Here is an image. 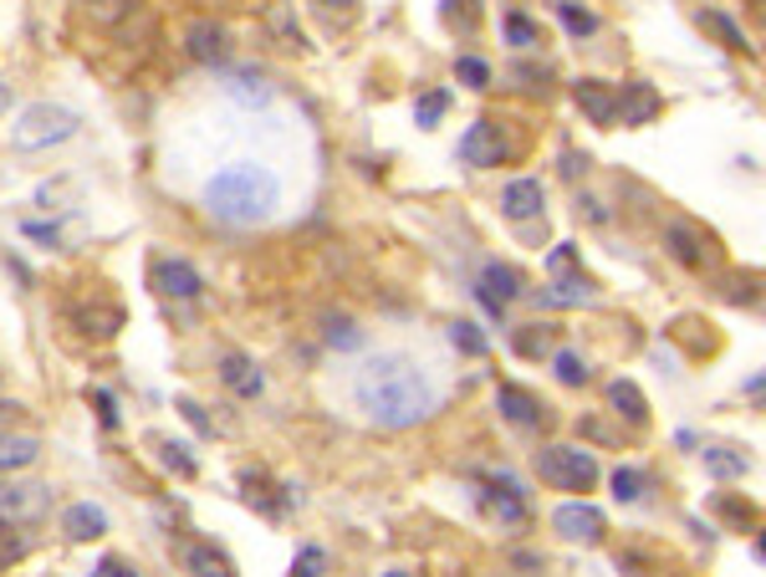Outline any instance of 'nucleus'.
<instances>
[{
    "label": "nucleus",
    "mask_w": 766,
    "mask_h": 577,
    "mask_svg": "<svg viewBox=\"0 0 766 577\" xmlns=\"http://www.w3.org/2000/svg\"><path fill=\"white\" fill-rule=\"evenodd\" d=\"M358 409L383 430H414L419 419L435 415V388L404 353H379L353 373Z\"/></svg>",
    "instance_id": "f257e3e1"
},
{
    "label": "nucleus",
    "mask_w": 766,
    "mask_h": 577,
    "mask_svg": "<svg viewBox=\"0 0 766 577\" xmlns=\"http://www.w3.org/2000/svg\"><path fill=\"white\" fill-rule=\"evenodd\" d=\"M281 200V184L261 163H230L205 184V205L225 225H261Z\"/></svg>",
    "instance_id": "f03ea898"
},
{
    "label": "nucleus",
    "mask_w": 766,
    "mask_h": 577,
    "mask_svg": "<svg viewBox=\"0 0 766 577\" xmlns=\"http://www.w3.org/2000/svg\"><path fill=\"white\" fill-rule=\"evenodd\" d=\"M82 128L72 108H57V103H31L21 108V118L11 123V144L21 154H36V148H52V144H67V138Z\"/></svg>",
    "instance_id": "7ed1b4c3"
},
{
    "label": "nucleus",
    "mask_w": 766,
    "mask_h": 577,
    "mask_svg": "<svg viewBox=\"0 0 766 577\" xmlns=\"http://www.w3.org/2000/svg\"><path fill=\"white\" fill-rule=\"evenodd\" d=\"M537 475L557 490H593L598 486V460L583 444H547V450H537Z\"/></svg>",
    "instance_id": "20e7f679"
},
{
    "label": "nucleus",
    "mask_w": 766,
    "mask_h": 577,
    "mask_svg": "<svg viewBox=\"0 0 766 577\" xmlns=\"http://www.w3.org/2000/svg\"><path fill=\"white\" fill-rule=\"evenodd\" d=\"M516 154H521V144L506 138V128L496 118H475L465 128V138H460V159L475 163V169H496V163L516 159Z\"/></svg>",
    "instance_id": "39448f33"
},
{
    "label": "nucleus",
    "mask_w": 766,
    "mask_h": 577,
    "mask_svg": "<svg viewBox=\"0 0 766 577\" xmlns=\"http://www.w3.org/2000/svg\"><path fill=\"white\" fill-rule=\"evenodd\" d=\"M184 52H190L200 67H225V61H230V31H225L221 21L200 15V21L184 26Z\"/></svg>",
    "instance_id": "423d86ee"
},
{
    "label": "nucleus",
    "mask_w": 766,
    "mask_h": 577,
    "mask_svg": "<svg viewBox=\"0 0 766 577\" xmlns=\"http://www.w3.org/2000/svg\"><path fill=\"white\" fill-rule=\"evenodd\" d=\"M664 98L654 92V82H644V77H634V82H623L619 92H613V118L629 123V128H644V123L660 118Z\"/></svg>",
    "instance_id": "0eeeda50"
},
{
    "label": "nucleus",
    "mask_w": 766,
    "mask_h": 577,
    "mask_svg": "<svg viewBox=\"0 0 766 577\" xmlns=\"http://www.w3.org/2000/svg\"><path fill=\"white\" fill-rule=\"evenodd\" d=\"M552 527H557L567 542H604V532H608V521H604V511L593 501H562L557 511H552Z\"/></svg>",
    "instance_id": "6e6552de"
},
{
    "label": "nucleus",
    "mask_w": 766,
    "mask_h": 577,
    "mask_svg": "<svg viewBox=\"0 0 766 577\" xmlns=\"http://www.w3.org/2000/svg\"><path fill=\"white\" fill-rule=\"evenodd\" d=\"M527 496H531V490L521 486L511 471L486 475V506H491V517H502V521H511V527H521V521H527Z\"/></svg>",
    "instance_id": "1a4fd4ad"
},
{
    "label": "nucleus",
    "mask_w": 766,
    "mask_h": 577,
    "mask_svg": "<svg viewBox=\"0 0 766 577\" xmlns=\"http://www.w3.org/2000/svg\"><path fill=\"white\" fill-rule=\"evenodd\" d=\"M46 506H52V490L46 486H31V480H21V486H0V521H36L46 517Z\"/></svg>",
    "instance_id": "9d476101"
},
{
    "label": "nucleus",
    "mask_w": 766,
    "mask_h": 577,
    "mask_svg": "<svg viewBox=\"0 0 766 577\" xmlns=\"http://www.w3.org/2000/svg\"><path fill=\"white\" fill-rule=\"evenodd\" d=\"M475 296H481V307H486L491 317H502L506 302H516V296H521V276H516L511 267H502V261H491V267L481 271V286H475Z\"/></svg>",
    "instance_id": "9b49d317"
},
{
    "label": "nucleus",
    "mask_w": 766,
    "mask_h": 577,
    "mask_svg": "<svg viewBox=\"0 0 766 577\" xmlns=\"http://www.w3.org/2000/svg\"><path fill=\"white\" fill-rule=\"evenodd\" d=\"M496 409H502L511 425H521V430H542V425H547V404L531 399L527 388H516V384L496 388Z\"/></svg>",
    "instance_id": "f8f14e48"
},
{
    "label": "nucleus",
    "mask_w": 766,
    "mask_h": 577,
    "mask_svg": "<svg viewBox=\"0 0 766 577\" xmlns=\"http://www.w3.org/2000/svg\"><path fill=\"white\" fill-rule=\"evenodd\" d=\"M664 251L675 256L679 267H690V271H700L710 261V240L695 230V225H669L664 230Z\"/></svg>",
    "instance_id": "ddd939ff"
},
{
    "label": "nucleus",
    "mask_w": 766,
    "mask_h": 577,
    "mask_svg": "<svg viewBox=\"0 0 766 577\" xmlns=\"http://www.w3.org/2000/svg\"><path fill=\"white\" fill-rule=\"evenodd\" d=\"M542 205H547L542 179H511L502 190V215H511V220H531V215H542Z\"/></svg>",
    "instance_id": "4468645a"
},
{
    "label": "nucleus",
    "mask_w": 766,
    "mask_h": 577,
    "mask_svg": "<svg viewBox=\"0 0 766 577\" xmlns=\"http://www.w3.org/2000/svg\"><path fill=\"white\" fill-rule=\"evenodd\" d=\"M154 286H159L164 296H174V302H190V296H200V271L190 267V261H159L154 267Z\"/></svg>",
    "instance_id": "2eb2a0df"
},
{
    "label": "nucleus",
    "mask_w": 766,
    "mask_h": 577,
    "mask_svg": "<svg viewBox=\"0 0 766 577\" xmlns=\"http://www.w3.org/2000/svg\"><path fill=\"white\" fill-rule=\"evenodd\" d=\"M61 532L72 536V542H92V536L108 532V511L103 506H92V501L67 506V511H61Z\"/></svg>",
    "instance_id": "dca6fc26"
},
{
    "label": "nucleus",
    "mask_w": 766,
    "mask_h": 577,
    "mask_svg": "<svg viewBox=\"0 0 766 577\" xmlns=\"http://www.w3.org/2000/svg\"><path fill=\"white\" fill-rule=\"evenodd\" d=\"M588 296H593L588 276H583V271H567V276H557L552 286L537 292V307H583Z\"/></svg>",
    "instance_id": "f3484780"
},
{
    "label": "nucleus",
    "mask_w": 766,
    "mask_h": 577,
    "mask_svg": "<svg viewBox=\"0 0 766 577\" xmlns=\"http://www.w3.org/2000/svg\"><path fill=\"white\" fill-rule=\"evenodd\" d=\"M221 378H225V388H230V394H240V399H256V394L266 388L261 369H256L246 353H230V358H225V363H221Z\"/></svg>",
    "instance_id": "a211bd4d"
},
{
    "label": "nucleus",
    "mask_w": 766,
    "mask_h": 577,
    "mask_svg": "<svg viewBox=\"0 0 766 577\" xmlns=\"http://www.w3.org/2000/svg\"><path fill=\"white\" fill-rule=\"evenodd\" d=\"M608 404H613V415L629 419L634 430L649 425V399L639 394V384H629V378H613V384H608Z\"/></svg>",
    "instance_id": "6ab92c4d"
},
{
    "label": "nucleus",
    "mask_w": 766,
    "mask_h": 577,
    "mask_svg": "<svg viewBox=\"0 0 766 577\" xmlns=\"http://www.w3.org/2000/svg\"><path fill=\"white\" fill-rule=\"evenodd\" d=\"M573 98H577V108H583V113L598 123V128H613V123H619V118H613V92H608L604 82L583 77V82L573 88Z\"/></svg>",
    "instance_id": "aec40b11"
},
{
    "label": "nucleus",
    "mask_w": 766,
    "mask_h": 577,
    "mask_svg": "<svg viewBox=\"0 0 766 577\" xmlns=\"http://www.w3.org/2000/svg\"><path fill=\"white\" fill-rule=\"evenodd\" d=\"M706 465L716 480H741V475L752 471V455L736 450V444H706Z\"/></svg>",
    "instance_id": "412c9836"
},
{
    "label": "nucleus",
    "mask_w": 766,
    "mask_h": 577,
    "mask_svg": "<svg viewBox=\"0 0 766 577\" xmlns=\"http://www.w3.org/2000/svg\"><path fill=\"white\" fill-rule=\"evenodd\" d=\"M36 455H42L36 434H0V471H26Z\"/></svg>",
    "instance_id": "4be33fe9"
},
{
    "label": "nucleus",
    "mask_w": 766,
    "mask_h": 577,
    "mask_svg": "<svg viewBox=\"0 0 766 577\" xmlns=\"http://www.w3.org/2000/svg\"><path fill=\"white\" fill-rule=\"evenodd\" d=\"M266 26H271V36H277L281 46H292V52H302V46H307V36H302V26H296V15H292V5H286V0H271Z\"/></svg>",
    "instance_id": "5701e85b"
},
{
    "label": "nucleus",
    "mask_w": 766,
    "mask_h": 577,
    "mask_svg": "<svg viewBox=\"0 0 766 577\" xmlns=\"http://www.w3.org/2000/svg\"><path fill=\"white\" fill-rule=\"evenodd\" d=\"M323 338L333 342V348H342V353L363 348V332H358V323H353V317H342V312H327V317H323Z\"/></svg>",
    "instance_id": "b1692460"
},
{
    "label": "nucleus",
    "mask_w": 766,
    "mask_h": 577,
    "mask_svg": "<svg viewBox=\"0 0 766 577\" xmlns=\"http://www.w3.org/2000/svg\"><path fill=\"white\" fill-rule=\"evenodd\" d=\"M230 92H236L240 103H271V82H266V72H256V67H240Z\"/></svg>",
    "instance_id": "393cba45"
},
{
    "label": "nucleus",
    "mask_w": 766,
    "mask_h": 577,
    "mask_svg": "<svg viewBox=\"0 0 766 577\" xmlns=\"http://www.w3.org/2000/svg\"><path fill=\"white\" fill-rule=\"evenodd\" d=\"M700 21H706V26L716 31V36H721V42L731 46V52H752V42H746V31H741L736 21H731V15H721V11H700Z\"/></svg>",
    "instance_id": "a878e982"
},
{
    "label": "nucleus",
    "mask_w": 766,
    "mask_h": 577,
    "mask_svg": "<svg viewBox=\"0 0 766 577\" xmlns=\"http://www.w3.org/2000/svg\"><path fill=\"white\" fill-rule=\"evenodd\" d=\"M184 567L200 573V577H230V563H225L215 547H190V552H184Z\"/></svg>",
    "instance_id": "bb28decb"
},
{
    "label": "nucleus",
    "mask_w": 766,
    "mask_h": 577,
    "mask_svg": "<svg viewBox=\"0 0 766 577\" xmlns=\"http://www.w3.org/2000/svg\"><path fill=\"white\" fill-rule=\"evenodd\" d=\"M552 369H557V378H562V384H567V388H583V384H588V378H593V369H588V363H583V358L573 353V348H562V353L552 358Z\"/></svg>",
    "instance_id": "cd10ccee"
},
{
    "label": "nucleus",
    "mask_w": 766,
    "mask_h": 577,
    "mask_svg": "<svg viewBox=\"0 0 766 577\" xmlns=\"http://www.w3.org/2000/svg\"><path fill=\"white\" fill-rule=\"evenodd\" d=\"M450 342H455L465 358H486V348H491V342L481 338V327L465 323V317H460V323H450Z\"/></svg>",
    "instance_id": "c85d7f7f"
},
{
    "label": "nucleus",
    "mask_w": 766,
    "mask_h": 577,
    "mask_svg": "<svg viewBox=\"0 0 766 577\" xmlns=\"http://www.w3.org/2000/svg\"><path fill=\"white\" fill-rule=\"evenodd\" d=\"M444 108H450V92H444V88L425 92V98L414 103V123H419V128H435V123L444 118Z\"/></svg>",
    "instance_id": "c756f323"
},
{
    "label": "nucleus",
    "mask_w": 766,
    "mask_h": 577,
    "mask_svg": "<svg viewBox=\"0 0 766 577\" xmlns=\"http://www.w3.org/2000/svg\"><path fill=\"white\" fill-rule=\"evenodd\" d=\"M644 490H649L644 471H634V465H619V471H613V496H619V501H639Z\"/></svg>",
    "instance_id": "7c9ffc66"
},
{
    "label": "nucleus",
    "mask_w": 766,
    "mask_h": 577,
    "mask_svg": "<svg viewBox=\"0 0 766 577\" xmlns=\"http://www.w3.org/2000/svg\"><path fill=\"white\" fill-rule=\"evenodd\" d=\"M506 36H511V46H521V52H527V46H537V42H542V26H537L531 15L511 11V15H506Z\"/></svg>",
    "instance_id": "2f4dec72"
},
{
    "label": "nucleus",
    "mask_w": 766,
    "mask_h": 577,
    "mask_svg": "<svg viewBox=\"0 0 766 577\" xmlns=\"http://www.w3.org/2000/svg\"><path fill=\"white\" fill-rule=\"evenodd\" d=\"M516 353L521 358L552 353V327H521V332H516Z\"/></svg>",
    "instance_id": "473e14b6"
},
{
    "label": "nucleus",
    "mask_w": 766,
    "mask_h": 577,
    "mask_svg": "<svg viewBox=\"0 0 766 577\" xmlns=\"http://www.w3.org/2000/svg\"><path fill=\"white\" fill-rule=\"evenodd\" d=\"M31 552V542L21 532H15V521H0V567H11V563H21Z\"/></svg>",
    "instance_id": "72a5a7b5"
},
{
    "label": "nucleus",
    "mask_w": 766,
    "mask_h": 577,
    "mask_svg": "<svg viewBox=\"0 0 766 577\" xmlns=\"http://www.w3.org/2000/svg\"><path fill=\"white\" fill-rule=\"evenodd\" d=\"M159 460H164V465H169L174 475H184V480L200 471V465H194V455H190V444H179V440H164V444H159Z\"/></svg>",
    "instance_id": "f704fd0d"
},
{
    "label": "nucleus",
    "mask_w": 766,
    "mask_h": 577,
    "mask_svg": "<svg viewBox=\"0 0 766 577\" xmlns=\"http://www.w3.org/2000/svg\"><path fill=\"white\" fill-rule=\"evenodd\" d=\"M557 15H562V26L573 31V36H593V31H598V15L583 11V5H573V0H562Z\"/></svg>",
    "instance_id": "c9c22d12"
},
{
    "label": "nucleus",
    "mask_w": 766,
    "mask_h": 577,
    "mask_svg": "<svg viewBox=\"0 0 766 577\" xmlns=\"http://www.w3.org/2000/svg\"><path fill=\"white\" fill-rule=\"evenodd\" d=\"M455 77L465 82V88H475V92L491 88V67H486L481 57H460V61H455Z\"/></svg>",
    "instance_id": "e433bc0d"
},
{
    "label": "nucleus",
    "mask_w": 766,
    "mask_h": 577,
    "mask_svg": "<svg viewBox=\"0 0 766 577\" xmlns=\"http://www.w3.org/2000/svg\"><path fill=\"white\" fill-rule=\"evenodd\" d=\"M444 21H450V26L475 31V21H481V5H475V0H444Z\"/></svg>",
    "instance_id": "4c0bfd02"
},
{
    "label": "nucleus",
    "mask_w": 766,
    "mask_h": 577,
    "mask_svg": "<svg viewBox=\"0 0 766 577\" xmlns=\"http://www.w3.org/2000/svg\"><path fill=\"white\" fill-rule=\"evenodd\" d=\"M547 271H552V276H567V271H577V246H567V240H562L557 251L547 256Z\"/></svg>",
    "instance_id": "58836bf2"
},
{
    "label": "nucleus",
    "mask_w": 766,
    "mask_h": 577,
    "mask_svg": "<svg viewBox=\"0 0 766 577\" xmlns=\"http://www.w3.org/2000/svg\"><path fill=\"white\" fill-rule=\"evenodd\" d=\"M323 567H327L323 547H302V552H296V573H302V577H323Z\"/></svg>",
    "instance_id": "ea45409f"
},
{
    "label": "nucleus",
    "mask_w": 766,
    "mask_h": 577,
    "mask_svg": "<svg viewBox=\"0 0 766 577\" xmlns=\"http://www.w3.org/2000/svg\"><path fill=\"white\" fill-rule=\"evenodd\" d=\"M82 5H88L98 21H119V15L128 11V0H82Z\"/></svg>",
    "instance_id": "a19ab883"
},
{
    "label": "nucleus",
    "mask_w": 766,
    "mask_h": 577,
    "mask_svg": "<svg viewBox=\"0 0 766 577\" xmlns=\"http://www.w3.org/2000/svg\"><path fill=\"white\" fill-rule=\"evenodd\" d=\"M92 404H98V415H103L108 430H119V404H113V394H103V388H98V394H92Z\"/></svg>",
    "instance_id": "79ce46f5"
},
{
    "label": "nucleus",
    "mask_w": 766,
    "mask_h": 577,
    "mask_svg": "<svg viewBox=\"0 0 766 577\" xmlns=\"http://www.w3.org/2000/svg\"><path fill=\"white\" fill-rule=\"evenodd\" d=\"M516 77H521L531 92H547V67H527V61H521V67H516Z\"/></svg>",
    "instance_id": "37998d69"
},
{
    "label": "nucleus",
    "mask_w": 766,
    "mask_h": 577,
    "mask_svg": "<svg viewBox=\"0 0 766 577\" xmlns=\"http://www.w3.org/2000/svg\"><path fill=\"white\" fill-rule=\"evenodd\" d=\"M179 415L190 419L194 430H205V434H210V419H205V409H200V404H194V399H179Z\"/></svg>",
    "instance_id": "c03bdc74"
},
{
    "label": "nucleus",
    "mask_w": 766,
    "mask_h": 577,
    "mask_svg": "<svg viewBox=\"0 0 766 577\" xmlns=\"http://www.w3.org/2000/svg\"><path fill=\"white\" fill-rule=\"evenodd\" d=\"M583 169H588V154H573V148H567V154H562V179H577Z\"/></svg>",
    "instance_id": "a18cd8bd"
},
{
    "label": "nucleus",
    "mask_w": 766,
    "mask_h": 577,
    "mask_svg": "<svg viewBox=\"0 0 766 577\" xmlns=\"http://www.w3.org/2000/svg\"><path fill=\"white\" fill-rule=\"evenodd\" d=\"M98 573H103V577H133V567L123 563V557H103V563H98Z\"/></svg>",
    "instance_id": "49530a36"
},
{
    "label": "nucleus",
    "mask_w": 766,
    "mask_h": 577,
    "mask_svg": "<svg viewBox=\"0 0 766 577\" xmlns=\"http://www.w3.org/2000/svg\"><path fill=\"white\" fill-rule=\"evenodd\" d=\"M26 236L46 240V246H57V230H52V225H26Z\"/></svg>",
    "instance_id": "de8ad7c7"
},
{
    "label": "nucleus",
    "mask_w": 766,
    "mask_h": 577,
    "mask_svg": "<svg viewBox=\"0 0 766 577\" xmlns=\"http://www.w3.org/2000/svg\"><path fill=\"white\" fill-rule=\"evenodd\" d=\"M5 108H11V88H0V113H5Z\"/></svg>",
    "instance_id": "09e8293b"
},
{
    "label": "nucleus",
    "mask_w": 766,
    "mask_h": 577,
    "mask_svg": "<svg viewBox=\"0 0 766 577\" xmlns=\"http://www.w3.org/2000/svg\"><path fill=\"white\" fill-rule=\"evenodd\" d=\"M317 5H353V0H317Z\"/></svg>",
    "instance_id": "8fccbe9b"
}]
</instances>
